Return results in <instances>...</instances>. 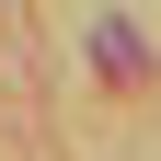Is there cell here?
<instances>
[{"instance_id": "cell-1", "label": "cell", "mask_w": 161, "mask_h": 161, "mask_svg": "<svg viewBox=\"0 0 161 161\" xmlns=\"http://www.w3.org/2000/svg\"><path fill=\"white\" fill-rule=\"evenodd\" d=\"M92 58H104V80H138V69H150V46H138L127 23H104V35H92Z\"/></svg>"}]
</instances>
